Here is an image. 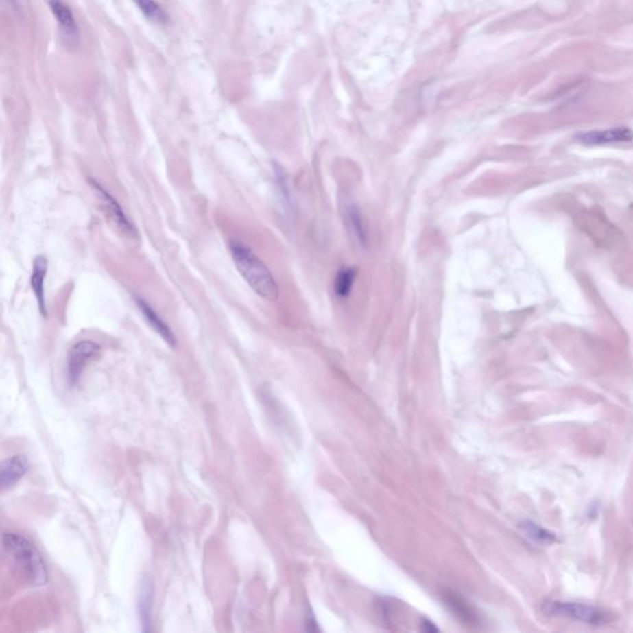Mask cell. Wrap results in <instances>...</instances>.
I'll return each mask as SVG.
<instances>
[{"instance_id":"3","label":"cell","mask_w":633,"mask_h":633,"mask_svg":"<svg viewBox=\"0 0 633 633\" xmlns=\"http://www.w3.org/2000/svg\"><path fill=\"white\" fill-rule=\"evenodd\" d=\"M543 611L551 616L568 617L590 625H601L606 621V614L602 610L580 602L548 601L545 604Z\"/></svg>"},{"instance_id":"10","label":"cell","mask_w":633,"mask_h":633,"mask_svg":"<svg viewBox=\"0 0 633 633\" xmlns=\"http://www.w3.org/2000/svg\"><path fill=\"white\" fill-rule=\"evenodd\" d=\"M49 7L53 14L57 24L62 29V32L71 35L77 34V23L75 15L62 0H49Z\"/></svg>"},{"instance_id":"8","label":"cell","mask_w":633,"mask_h":633,"mask_svg":"<svg viewBox=\"0 0 633 633\" xmlns=\"http://www.w3.org/2000/svg\"><path fill=\"white\" fill-rule=\"evenodd\" d=\"M135 303H136L139 309L141 311V313L144 315L145 320H147V323L150 324L151 328H152L157 334H160V337H161L167 344L175 345L176 339L175 337H174V333L169 329V326L160 318V315H157L156 312H155L141 297H135Z\"/></svg>"},{"instance_id":"11","label":"cell","mask_w":633,"mask_h":633,"mask_svg":"<svg viewBox=\"0 0 633 633\" xmlns=\"http://www.w3.org/2000/svg\"><path fill=\"white\" fill-rule=\"evenodd\" d=\"M152 599H154V586L150 579H145L140 590L139 596L138 610L140 620L144 626V631L150 630L151 608H152Z\"/></svg>"},{"instance_id":"12","label":"cell","mask_w":633,"mask_h":633,"mask_svg":"<svg viewBox=\"0 0 633 633\" xmlns=\"http://www.w3.org/2000/svg\"><path fill=\"white\" fill-rule=\"evenodd\" d=\"M444 600L446 605L451 608L455 614H458L459 619L468 622L469 625L477 622V616L474 614V611L468 605V602H465L462 597H459L458 595H455L453 593H448V594H445Z\"/></svg>"},{"instance_id":"1","label":"cell","mask_w":633,"mask_h":633,"mask_svg":"<svg viewBox=\"0 0 633 633\" xmlns=\"http://www.w3.org/2000/svg\"><path fill=\"white\" fill-rule=\"evenodd\" d=\"M232 261L240 275L257 295L263 300L275 302L278 298V286L269 267L260 257L255 255L249 246L238 240H232L229 244Z\"/></svg>"},{"instance_id":"16","label":"cell","mask_w":633,"mask_h":633,"mask_svg":"<svg viewBox=\"0 0 633 633\" xmlns=\"http://www.w3.org/2000/svg\"><path fill=\"white\" fill-rule=\"evenodd\" d=\"M346 223L350 226V232L354 234V237L359 241L365 243L364 224H363L360 214H359L355 208L350 207L348 209V212H346Z\"/></svg>"},{"instance_id":"9","label":"cell","mask_w":633,"mask_h":633,"mask_svg":"<svg viewBox=\"0 0 633 633\" xmlns=\"http://www.w3.org/2000/svg\"><path fill=\"white\" fill-rule=\"evenodd\" d=\"M47 272V260L44 256H38L34 261L32 266V285L34 295L36 297L38 301V309L40 312L46 315V302H45V277Z\"/></svg>"},{"instance_id":"2","label":"cell","mask_w":633,"mask_h":633,"mask_svg":"<svg viewBox=\"0 0 633 633\" xmlns=\"http://www.w3.org/2000/svg\"><path fill=\"white\" fill-rule=\"evenodd\" d=\"M3 543L16 564L25 571L26 577L36 585L47 582V571L40 553L27 539L15 533H4Z\"/></svg>"},{"instance_id":"14","label":"cell","mask_w":633,"mask_h":633,"mask_svg":"<svg viewBox=\"0 0 633 633\" xmlns=\"http://www.w3.org/2000/svg\"><path fill=\"white\" fill-rule=\"evenodd\" d=\"M521 528L533 542H537L539 545H552L553 542H556V534L542 528L537 523L527 521L521 523Z\"/></svg>"},{"instance_id":"5","label":"cell","mask_w":633,"mask_h":633,"mask_svg":"<svg viewBox=\"0 0 633 633\" xmlns=\"http://www.w3.org/2000/svg\"><path fill=\"white\" fill-rule=\"evenodd\" d=\"M91 184L95 189V195H98L99 201L101 202V206L106 214L110 219L113 220L114 224L119 228L120 232H123L129 239L138 238V232L136 228L134 226L132 222L128 219L124 211L121 209L119 203L114 198L113 195H109L106 189L101 187V184L95 181L91 180Z\"/></svg>"},{"instance_id":"15","label":"cell","mask_w":633,"mask_h":633,"mask_svg":"<svg viewBox=\"0 0 633 633\" xmlns=\"http://www.w3.org/2000/svg\"><path fill=\"white\" fill-rule=\"evenodd\" d=\"M355 275H357L355 270L350 269V267L339 271L338 276L335 278V285H334L335 294L339 297H346V296L350 295L354 280H355Z\"/></svg>"},{"instance_id":"7","label":"cell","mask_w":633,"mask_h":633,"mask_svg":"<svg viewBox=\"0 0 633 633\" xmlns=\"http://www.w3.org/2000/svg\"><path fill=\"white\" fill-rule=\"evenodd\" d=\"M29 469L27 459L23 455H15L7 459L0 468V483L3 488H10L21 480Z\"/></svg>"},{"instance_id":"6","label":"cell","mask_w":633,"mask_h":633,"mask_svg":"<svg viewBox=\"0 0 633 633\" xmlns=\"http://www.w3.org/2000/svg\"><path fill=\"white\" fill-rule=\"evenodd\" d=\"M577 141L584 145L614 144V143H631L633 132L628 128H614L608 130L583 132L577 136Z\"/></svg>"},{"instance_id":"4","label":"cell","mask_w":633,"mask_h":633,"mask_svg":"<svg viewBox=\"0 0 633 633\" xmlns=\"http://www.w3.org/2000/svg\"><path fill=\"white\" fill-rule=\"evenodd\" d=\"M101 345L92 340H82L72 346L67 361L69 383L72 386L78 381L86 366L101 355Z\"/></svg>"},{"instance_id":"13","label":"cell","mask_w":633,"mask_h":633,"mask_svg":"<svg viewBox=\"0 0 633 633\" xmlns=\"http://www.w3.org/2000/svg\"><path fill=\"white\" fill-rule=\"evenodd\" d=\"M134 4L144 14L146 19L150 20L156 24H165L167 21V15L163 12L161 5H158L155 0H132Z\"/></svg>"}]
</instances>
